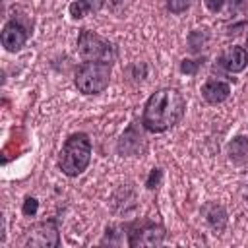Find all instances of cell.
<instances>
[{
    "mask_svg": "<svg viewBox=\"0 0 248 248\" xmlns=\"http://www.w3.org/2000/svg\"><path fill=\"white\" fill-rule=\"evenodd\" d=\"M23 246H27V248H58L60 232H58L56 219H48V221L33 225L25 234Z\"/></svg>",
    "mask_w": 248,
    "mask_h": 248,
    "instance_id": "obj_6",
    "label": "cell"
},
{
    "mask_svg": "<svg viewBox=\"0 0 248 248\" xmlns=\"http://www.w3.org/2000/svg\"><path fill=\"white\" fill-rule=\"evenodd\" d=\"M130 74H132V78H134L136 81H141V79L147 76V64H145V62L134 64V66L130 68Z\"/></svg>",
    "mask_w": 248,
    "mask_h": 248,
    "instance_id": "obj_19",
    "label": "cell"
},
{
    "mask_svg": "<svg viewBox=\"0 0 248 248\" xmlns=\"http://www.w3.org/2000/svg\"><path fill=\"white\" fill-rule=\"evenodd\" d=\"M217 64L229 74H238L248 66V50L244 46H229L227 50L221 52Z\"/></svg>",
    "mask_w": 248,
    "mask_h": 248,
    "instance_id": "obj_9",
    "label": "cell"
},
{
    "mask_svg": "<svg viewBox=\"0 0 248 248\" xmlns=\"http://www.w3.org/2000/svg\"><path fill=\"white\" fill-rule=\"evenodd\" d=\"M110 62H83L74 78V83L83 95H97L108 87Z\"/></svg>",
    "mask_w": 248,
    "mask_h": 248,
    "instance_id": "obj_3",
    "label": "cell"
},
{
    "mask_svg": "<svg viewBox=\"0 0 248 248\" xmlns=\"http://www.w3.org/2000/svg\"><path fill=\"white\" fill-rule=\"evenodd\" d=\"M21 211H23V215H27V217H33V215L39 211V202H37V198H33V196H27V198L23 200Z\"/></svg>",
    "mask_w": 248,
    "mask_h": 248,
    "instance_id": "obj_17",
    "label": "cell"
},
{
    "mask_svg": "<svg viewBox=\"0 0 248 248\" xmlns=\"http://www.w3.org/2000/svg\"><path fill=\"white\" fill-rule=\"evenodd\" d=\"M128 231V246H159L165 240V227L151 221H136L124 227Z\"/></svg>",
    "mask_w": 248,
    "mask_h": 248,
    "instance_id": "obj_5",
    "label": "cell"
},
{
    "mask_svg": "<svg viewBox=\"0 0 248 248\" xmlns=\"http://www.w3.org/2000/svg\"><path fill=\"white\" fill-rule=\"evenodd\" d=\"M186 112V99L174 87H161L143 105L141 124L147 132L161 134L174 128Z\"/></svg>",
    "mask_w": 248,
    "mask_h": 248,
    "instance_id": "obj_1",
    "label": "cell"
},
{
    "mask_svg": "<svg viewBox=\"0 0 248 248\" xmlns=\"http://www.w3.org/2000/svg\"><path fill=\"white\" fill-rule=\"evenodd\" d=\"M227 153H229V159L236 165L244 163L246 161V155H248V138L246 136H236L229 141L227 145Z\"/></svg>",
    "mask_w": 248,
    "mask_h": 248,
    "instance_id": "obj_12",
    "label": "cell"
},
{
    "mask_svg": "<svg viewBox=\"0 0 248 248\" xmlns=\"http://www.w3.org/2000/svg\"><path fill=\"white\" fill-rule=\"evenodd\" d=\"M107 0H74L70 4V16L74 19H81L85 17L89 12H97L105 6Z\"/></svg>",
    "mask_w": 248,
    "mask_h": 248,
    "instance_id": "obj_13",
    "label": "cell"
},
{
    "mask_svg": "<svg viewBox=\"0 0 248 248\" xmlns=\"http://www.w3.org/2000/svg\"><path fill=\"white\" fill-rule=\"evenodd\" d=\"M27 37H29L27 27H23L19 21L12 19V21H6V23H4L0 41H2V46H4L8 52H17V50H21V46L27 43Z\"/></svg>",
    "mask_w": 248,
    "mask_h": 248,
    "instance_id": "obj_7",
    "label": "cell"
},
{
    "mask_svg": "<svg viewBox=\"0 0 248 248\" xmlns=\"http://www.w3.org/2000/svg\"><path fill=\"white\" fill-rule=\"evenodd\" d=\"M192 0H167V10L170 14H182L190 8Z\"/></svg>",
    "mask_w": 248,
    "mask_h": 248,
    "instance_id": "obj_16",
    "label": "cell"
},
{
    "mask_svg": "<svg viewBox=\"0 0 248 248\" xmlns=\"http://www.w3.org/2000/svg\"><path fill=\"white\" fill-rule=\"evenodd\" d=\"M225 2H227V0H203L205 8H207L211 14L221 12V10H223V6H225Z\"/></svg>",
    "mask_w": 248,
    "mask_h": 248,
    "instance_id": "obj_20",
    "label": "cell"
},
{
    "mask_svg": "<svg viewBox=\"0 0 248 248\" xmlns=\"http://www.w3.org/2000/svg\"><path fill=\"white\" fill-rule=\"evenodd\" d=\"M234 2H236V6H240V8H242V6H246V4H248V0H234Z\"/></svg>",
    "mask_w": 248,
    "mask_h": 248,
    "instance_id": "obj_22",
    "label": "cell"
},
{
    "mask_svg": "<svg viewBox=\"0 0 248 248\" xmlns=\"http://www.w3.org/2000/svg\"><path fill=\"white\" fill-rule=\"evenodd\" d=\"M107 2H108L110 6H114V8H116V6H120V4H124L126 0H107Z\"/></svg>",
    "mask_w": 248,
    "mask_h": 248,
    "instance_id": "obj_21",
    "label": "cell"
},
{
    "mask_svg": "<svg viewBox=\"0 0 248 248\" xmlns=\"http://www.w3.org/2000/svg\"><path fill=\"white\" fill-rule=\"evenodd\" d=\"M231 95V85L227 81L221 79H207L202 85V97L209 103V105H219L223 101H227Z\"/></svg>",
    "mask_w": 248,
    "mask_h": 248,
    "instance_id": "obj_10",
    "label": "cell"
},
{
    "mask_svg": "<svg viewBox=\"0 0 248 248\" xmlns=\"http://www.w3.org/2000/svg\"><path fill=\"white\" fill-rule=\"evenodd\" d=\"M143 151H145V138H143L141 130L138 128V122H132L118 140V153L132 157V155H140Z\"/></svg>",
    "mask_w": 248,
    "mask_h": 248,
    "instance_id": "obj_8",
    "label": "cell"
},
{
    "mask_svg": "<svg viewBox=\"0 0 248 248\" xmlns=\"http://www.w3.org/2000/svg\"><path fill=\"white\" fill-rule=\"evenodd\" d=\"M246 27H248V23H246ZM246 46H248V33H246Z\"/></svg>",
    "mask_w": 248,
    "mask_h": 248,
    "instance_id": "obj_23",
    "label": "cell"
},
{
    "mask_svg": "<svg viewBox=\"0 0 248 248\" xmlns=\"http://www.w3.org/2000/svg\"><path fill=\"white\" fill-rule=\"evenodd\" d=\"M209 35H207V29H194L190 35H188V46L192 52H198L205 43H207Z\"/></svg>",
    "mask_w": 248,
    "mask_h": 248,
    "instance_id": "obj_14",
    "label": "cell"
},
{
    "mask_svg": "<svg viewBox=\"0 0 248 248\" xmlns=\"http://www.w3.org/2000/svg\"><path fill=\"white\" fill-rule=\"evenodd\" d=\"M161 180H163V169L155 167V169H151V172H149V176H147V180H145V186H147L149 190H153V188H157V186L161 184Z\"/></svg>",
    "mask_w": 248,
    "mask_h": 248,
    "instance_id": "obj_18",
    "label": "cell"
},
{
    "mask_svg": "<svg viewBox=\"0 0 248 248\" xmlns=\"http://www.w3.org/2000/svg\"><path fill=\"white\" fill-rule=\"evenodd\" d=\"M202 213H203L207 225H209L213 231L221 232V231L227 227V211H225L223 205H219V203H205V205L202 207Z\"/></svg>",
    "mask_w": 248,
    "mask_h": 248,
    "instance_id": "obj_11",
    "label": "cell"
},
{
    "mask_svg": "<svg viewBox=\"0 0 248 248\" xmlns=\"http://www.w3.org/2000/svg\"><path fill=\"white\" fill-rule=\"evenodd\" d=\"M200 66H203V60H188V58H184L180 62V72L186 74V76H194L200 70Z\"/></svg>",
    "mask_w": 248,
    "mask_h": 248,
    "instance_id": "obj_15",
    "label": "cell"
},
{
    "mask_svg": "<svg viewBox=\"0 0 248 248\" xmlns=\"http://www.w3.org/2000/svg\"><path fill=\"white\" fill-rule=\"evenodd\" d=\"M91 161V140L85 132H76L72 136H68V140L64 141L60 155H58V169L74 178L79 176Z\"/></svg>",
    "mask_w": 248,
    "mask_h": 248,
    "instance_id": "obj_2",
    "label": "cell"
},
{
    "mask_svg": "<svg viewBox=\"0 0 248 248\" xmlns=\"http://www.w3.org/2000/svg\"><path fill=\"white\" fill-rule=\"evenodd\" d=\"M78 52L83 62H112L116 56V48L112 43L105 41L101 35L81 29L78 35Z\"/></svg>",
    "mask_w": 248,
    "mask_h": 248,
    "instance_id": "obj_4",
    "label": "cell"
}]
</instances>
